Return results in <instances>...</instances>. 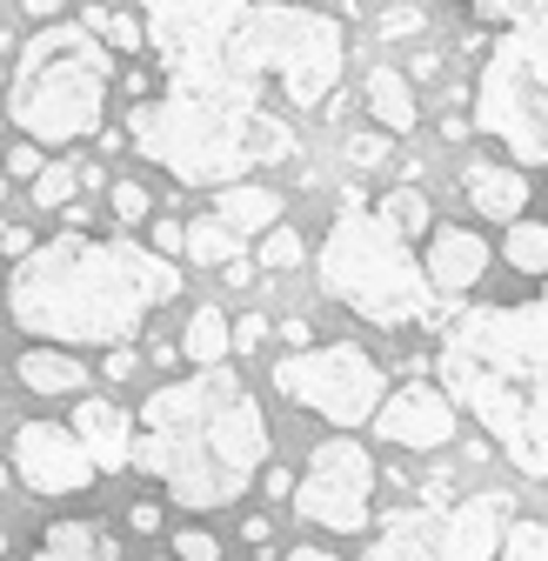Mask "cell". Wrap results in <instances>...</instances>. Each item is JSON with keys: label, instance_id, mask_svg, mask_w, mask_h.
Segmentation results:
<instances>
[{"label": "cell", "instance_id": "cell-1", "mask_svg": "<svg viewBox=\"0 0 548 561\" xmlns=\"http://www.w3.org/2000/svg\"><path fill=\"white\" fill-rule=\"evenodd\" d=\"M181 301V261L127 234H54L34 241L8 274V321L54 347H121L155 308Z\"/></svg>", "mask_w": 548, "mask_h": 561}, {"label": "cell", "instance_id": "cell-2", "mask_svg": "<svg viewBox=\"0 0 548 561\" xmlns=\"http://www.w3.org/2000/svg\"><path fill=\"white\" fill-rule=\"evenodd\" d=\"M127 461H141L174 508L215 515L248 495L261 461H274V435L235 368H194L141 401Z\"/></svg>", "mask_w": 548, "mask_h": 561}, {"label": "cell", "instance_id": "cell-3", "mask_svg": "<svg viewBox=\"0 0 548 561\" xmlns=\"http://www.w3.org/2000/svg\"><path fill=\"white\" fill-rule=\"evenodd\" d=\"M429 368L528 481H548V280L535 301H482L448 314Z\"/></svg>", "mask_w": 548, "mask_h": 561}, {"label": "cell", "instance_id": "cell-4", "mask_svg": "<svg viewBox=\"0 0 548 561\" xmlns=\"http://www.w3.org/2000/svg\"><path fill=\"white\" fill-rule=\"evenodd\" d=\"M107 94H114V54L101 47V34H88L81 21H47L34 27L27 47H14L0 121L21 127V140H34V148H75V140L101 134Z\"/></svg>", "mask_w": 548, "mask_h": 561}, {"label": "cell", "instance_id": "cell-5", "mask_svg": "<svg viewBox=\"0 0 548 561\" xmlns=\"http://www.w3.org/2000/svg\"><path fill=\"white\" fill-rule=\"evenodd\" d=\"M315 280L321 295L341 301L349 314H362L368 328H429L442 321V301L422 280L415 241H401L375 207H341L321 234L315 254Z\"/></svg>", "mask_w": 548, "mask_h": 561}, {"label": "cell", "instance_id": "cell-6", "mask_svg": "<svg viewBox=\"0 0 548 561\" xmlns=\"http://www.w3.org/2000/svg\"><path fill=\"white\" fill-rule=\"evenodd\" d=\"M221 47L274 94L282 114H315L321 101H334L341 67H349L341 21L308 8V0H248V14Z\"/></svg>", "mask_w": 548, "mask_h": 561}, {"label": "cell", "instance_id": "cell-7", "mask_svg": "<svg viewBox=\"0 0 548 561\" xmlns=\"http://www.w3.org/2000/svg\"><path fill=\"white\" fill-rule=\"evenodd\" d=\"M274 388L301 408H315L321 421H334L341 435H355L362 421H375V408L388 394V368L362 341H321V347H301V355L274 362Z\"/></svg>", "mask_w": 548, "mask_h": 561}, {"label": "cell", "instance_id": "cell-8", "mask_svg": "<svg viewBox=\"0 0 548 561\" xmlns=\"http://www.w3.org/2000/svg\"><path fill=\"white\" fill-rule=\"evenodd\" d=\"M468 127L482 140H495L502 154H515L509 168H522V174L548 168V88L502 47H482V81H475Z\"/></svg>", "mask_w": 548, "mask_h": 561}, {"label": "cell", "instance_id": "cell-9", "mask_svg": "<svg viewBox=\"0 0 548 561\" xmlns=\"http://www.w3.org/2000/svg\"><path fill=\"white\" fill-rule=\"evenodd\" d=\"M375 481H381V468H375V455H368L355 435H328V442L308 455V468H301V481H295L288 502H295V515H301L308 528L355 535V528H368Z\"/></svg>", "mask_w": 548, "mask_h": 561}, {"label": "cell", "instance_id": "cell-10", "mask_svg": "<svg viewBox=\"0 0 548 561\" xmlns=\"http://www.w3.org/2000/svg\"><path fill=\"white\" fill-rule=\"evenodd\" d=\"M248 14V0H141V34L155 54V75H181L221 54L235 21Z\"/></svg>", "mask_w": 548, "mask_h": 561}, {"label": "cell", "instance_id": "cell-11", "mask_svg": "<svg viewBox=\"0 0 548 561\" xmlns=\"http://www.w3.org/2000/svg\"><path fill=\"white\" fill-rule=\"evenodd\" d=\"M8 468L21 488H34V495L60 502V495H81L94 474V461L81 455V442L67 435V421H21L14 428V448H8Z\"/></svg>", "mask_w": 548, "mask_h": 561}, {"label": "cell", "instance_id": "cell-12", "mask_svg": "<svg viewBox=\"0 0 548 561\" xmlns=\"http://www.w3.org/2000/svg\"><path fill=\"white\" fill-rule=\"evenodd\" d=\"M461 428V408L435 388V381H401L381 394L375 408V435L388 448H408V455H429V448H448Z\"/></svg>", "mask_w": 548, "mask_h": 561}, {"label": "cell", "instance_id": "cell-13", "mask_svg": "<svg viewBox=\"0 0 548 561\" xmlns=\"http://www.w3.org/2000/svg\"><path fill=\"white\" fill-rule=\"evenodd\" d=\"M461 8L475 14V27L489 34V47L522 60L528 75L548 88V0H461Z\"/></svg>", "mask_w": 548, "mask_h": 561}, {"label": "cell", "instance_id": "cell-14", "mask_svg": "<svg viewBox=\"0 0 548 561\" xmlns=\"http://www.w3.org/2000/svg\"><path fill=\"white\" fill-rule=\"evenodd\" d=\"M422 261V280L435 288V301H461L475 280L489 274V241L475 234V228H455V221H442V228H429V248L415 254Z\"/></svg>", "mask_w": 548, "mask_h": 561}, {"label": "cell", "instance_id": "cell-15", "mask_svg": "<svg viewBox=\"0 0 548 561\" xmlns=\"http://www.w3.org/2000/svg\"><path fill=\"white\" fill-rule=\"evenodd\" d=\"M67 435L81 442L94 474H114V468H127V448H134V414L107 394H81V408L67 414Z\"/></svg>", "mask_w": 548, "mask_h": 561}, {"label": "cell", "instance_id": "cell-16", "mask_svg": "<svg viewBox=\"0 0 548 561\" xmlns=\"http://www.w3.org/2000/svg\"><path fill=\"white\" fill-rule=\"evenodd\" d=\"M461 194H468V207L482 221H522V207H528V194H535V181L522 174V168H509V161H489V154H475L468 168H461Z\"/></svg>", "mask_w": 548, "mask_h": 561}, {"label": "cell", "instance_id": "cell-17", "mask_svg": "<svg viewBox=\"0 0 548 561\" xmlns=\"http://www.w3.org/2000/svg\"><path fill=\"white\" fill-rule=\"evenodd\" d=\"M362 561H448V548H442V515H435V502L388 515V522H381V528L368 535Z\"/></svg>", "mask_w": 548, "mask_h": 561}, {"label": "cell", "instance_id": "cell-18", "mask_svg": "<svg viewBox=\"0 0 548 561\" xmlns=\"http://www.w3.org/2000/svg\"><path fill=\"white\" fill-rule=\"evenodd\" d=\"M215 221L228 228V234H267L274 221H282V194H274L267 181H228V187H215Z\"/></svg>", "mask_w": 548, "mask_h": 561}, {"label": "cell", "instance_id": "cell-19", "mask_svg": "<svg viewBox=\"0 0 548 561\" xmlns=\"http://www.w3.org/2000/svg\"><path fill=\"white\" fill-rule=\"evenodd\" d=\"M14 368H21V388H34V394H88V375H94L88 355L54 347V341H34Z\"/></svg>", "mask_w": 548, "mask_h": 561}, {"label": "cell", "instance_id": "cell-20", "mask_svg": "<svg viewBox=\"0 0 548 561\" xmlns=\"http://www.w3.org/2000/svg\"><path fill=\"white\" fill-rule=\"evenodd\" d=\"M362 101H368V114H375L381 134H415L422 127V101H415V88L401 81V67H368Z\"/></svg>", "mask_w": 548, "mask_h": 561}, {"label": "cell", "instance_id": "cell-21", "mask_svg": "<svg viewBox=\"0 0 548 561\" xmlns=\"http://www.w3.org/2000/svg\"><path fill=\"white\" fill-rule=\"evenodd\" d=\"M34 561H121V541L114 528L101 522H54L34 548Z\"/></svg>", "mask_w": 548, "mask_h": 561}, {"label": "cell", "instance_id": "cell-22", "mask_svg": "<svg viewBox=\"0 0 548 561\" xmlns=\"http://www.w3.org/2000/svg\"><path fill=\"white\" fill-rule=\"evenodd\" d=\"M181 355H187L194 368H221V362H228V314H221L215 301H201V308L187 314V328H181Z\"/></svg>", "mask_w": 548, "mask_h": 561}, {"label": "cell", "instance_id": "cell-23", "mask_svg": "<svg viewBox=\"0 0 548 561\" xmlns=\"http://www.w3.org/2000/svg\"><path fill=\"white\" fill-rule=\"evenodd\" d=\"M368 207H375V215H381V221H388L401 241H422V234L435 228V207H429V194H422V187H408V181H395V187H388L381 201H368Z\"/></svg>", "mask_w": 548, "mask_h": 561}, {"label": "cell", "instance_id": "cell-24", "mask_svg": "<svg viewBox=\"0 0 548 561\" xmlns=\"http://www.w3.org/2000/svg\"><path fill=\"white\" fill-rule=\"evenodd\" d=\"M241 248H248V241H241V234H228L215 215H194V221H181V254H187L194 267H228Z\"/></svg>", "mask_w": 548, "mask_h": 561}, {"label": "cell", "instance_id": "cell-25", "mask_svg": "<svg viewBox=\"0 0 548 561\" xmlns=\"http://www.w3.org/2000/svg\"><path fill=\"white\" fill-rule=\"evenodd\" d=\"M502 261H509L515 274L548 280V221H509V234H502Z\"/></svg>", "mask_w": 548, "mask_h": 561}, {"label": "cell", "instance_id": "cell-26", "mask_svg": "<svg viewBox=\"0 0 548 561\" xmlns=\"http://www.w3.org/2000/svg\"><path fill=\"white\" fill-rule=\"evenodd\" d=\"M27 187H34V207H47V215H60V207L81 194V174H75V161H47V168H41V174H34Z\"/></svg>", "mask_w": 548, "mask_h": 561}, {"label": "cell", "instance_id": "cell-27", "mask_svg": "<svg viewBox=\"0 0 548 561\" xmlns=\"http://www.w3.org/2000/svg\"><path fill=\"white\" fill-rule=\"evenodd\" d=\"M495 561H548V522H528V515H515V522L502 528V548H495Z\"/></svg>", "mask_w": 548, "mask_h": 561}, {"label": "cell", "instance_id": "cell-28", "mask_svg": "<svg viewBox=\"0 0 548 561\" xmlns=\"http://www.w3.org/2000/svg\"><path fill=\"white\" fill-rule=\"evenodd\" d=\"M254 261H261L267 274H288V267H301V261H308V248H301V234H295L288 221H274V228L261 234V254H254Z\"/></svg>", "mask_w": 548, "mask_h": 561}, {"label": "cell", "instance_id": "cell-29", "mask_svg": "<svg viewBox=\"0 0 548 561\" xmlns=\"http://www.w3.org/2000/svg\"><path fill=\"white\" fill-rule=\"evenodd\" d=\"M107 215H114L121 228H141V221L155 215V194H148L141 181H107Z\"/></svg>", "mask_w": 548, "mask_h": 561}, {"label": "cell", "instance_id": "cell-30", "mask_svg": "<svg viewBox=\"0 0 548 561\" xmlns=\"http://www.w3.org/2000/svg\"><path fill=\"white\" fill-rule=\"evenodd\" d=\"M101 47L141 60V54H148V34H141V21H134V14H107V21H101Z\"/></svg>", "mask_w": 548, "mask_h": 561}, {"label": "cell", "instance_id": "cell-31", "mask_svg": "<svg viewBox=\"0 0 548 561\" xmlns=\"http://www.w3.org/2000/svg\"><path fill=\"white\" fill-rule=\"evenodd\" d=\"M174 561H221L208 528H174Z\"/></svg>", "mask_w": 548, "mask_h": 561}, {"label": "cell", "instance_id": "cell-32", "mask_svg": "<svg viewBox=\"0 0 548 561\" xmlns=\"http://www.w3.org/2000/svg\"><path fill=\"white\" fill-rule=\"evenodd\" d=\"M401 34H422V8H415V0H395V8L381 14V41H401Z\"/></svg>", "mask_w": 548, "mask_h": 561}, {"label": "cell", "instance_id": "cell-33", "mask_svg": "<svg viewBox=\"0 0 548 561\" xmlns=\"http://www.w3.org/2000/svg\"><path fill=\"white\" fill-rule=\"evenodd\" d=\"M381 161H388V134H355V140H349V168L368 174V168H381Z\"/></svg>", "mask_w": 548, "mask_h": 561}, {"label": "cell", "instance_id": "cell-34", "mask_svg": "<svg viewBox=\"0 0 548 561\" xmlns=\"http://www.w3.org/2000/svg\"><path fill=\"white\" fill-rule=\"evenodd\" d=\"M261 341H267V321H261V314H241V321L228 328V355H254Z\"/></svg>", "mask_w": 548, "mask_h": 561}, {"label": "cell", "instance_id": "cell-35", "mask_svg": "<svg viewBox=\"0 0 548 561\" xmlns=\"http://www.w3.org/2000/svg\"><path fill=\"white\" fill-rule=\"evenodd\" d=\"M47 168V154L34 148V140H14V148H8V181H34Z\"/></svg>", "mask_w": 548, "mask_h": 561}, {"label": "cell", "instance_id": "cell-36", "mask_svg": "<svg viewBox=\"0 0 548 561\" xmlns=\"http://www.w3.org/2000/svg\"><path fill=\"white\" fill-rule=\"evenodd\" d=\"M101 375H107V381H134V375H141V355H134V341L107 347V362H101Z\"/></svg>", "mask_w": 548, "mask_h": 561}, {"label": "cell", "instance_id": "cell-37", "mask_svg": "<svg viewBox=\"0 0 548 561\" xmlns=\"http://www.w3.org/2000/svg\"><path fill=\"white\" fill-rule=\"evenodd\" d=\"M254 481H261V495H274V502H288V495H295V468H282V461H261Z\"/></svg>", "mask_w": 548, "mask_h": 561}, {"label": "cell", "instance_id": "cell-38", "mask_svg": "<svg viewBox=\"0 0 548 561\" xmlns=\"http://www.w3.org/2000/svg\"><path fill=\"white\" fill-rule=\"evenodd\" d=\"M34 248V228L27 221H8V228H0V254H8V261H21Z\"/></svg>", "mask_w": 548, "mask_h": 561}, {"label": "cell", "instance_id": "cell-39", "mask_svg": "<svg viewBox=\"0 0 548 561\" xmlns=\"http://www.w3.org/2000/svg\"><path fill=\"white\" fill-rule=\"evenodd\" d=\"M161 522H168L161 502H134V508H127V528H141V535H161Z\"/></svg>", "mask_w": 548, "mask_h": 561}, {"label": "cell", "instance_id": "cell-40", "mask_svg": "<svg viewBox=\"0 0 548 561\" xmlns=\"http://www.w3.org/2000/svg\"><path fill=\"white\" fill-rule=\"evenodd\" d=\"M121 88H127V101H148V94H155V67H141V60H134L127 75H121Z\"/></svg>", "mask_w": 548, "mask_h": 561}, {"label": "cell", "instance_id": "cell-41", "mask_svg": "<svg viewBox=\"0 0 548 561\" xmlns=\"http://www.w3.org/2000/svg\"><path fill=\"white\" fill-rule=\"evenodd\" d=\"M435 75H442V54H435V47H422L415 60H408V75H401V81L415 88V81H435Z\"/></svg>", "mask_w": 548, "mask_h": 561}, {"label": "cell", "instance_id": "cell-42", "mask_svg": "<svg viewBox=\"0 0 548 561\" xmlns=\"http://www.w3.org/2000/svg\"><path fill=\"white\" fill-rule=\"evenodd\" d=\"M148 248H155L161 261H174V254H181V221H155V241H148Z\"/></svg>", "mask_w": 548, "mask_h": 561}, {"label": "cell", "instance_id": "cell-43", "mask_svg": "<svg viewBox=\"0 0 548 561\" xmlns=\"http://www.w3.org/2000/svg\"><path fill=\"white\" fill-rule=\"evenodd\" d=\"M60 221H67V234H94V207H88V201H67Z\"/></svg>", "mask_w": 548, "mask_h": 561}, {"label": "cell", "instance_id": "cell-44", "mask_svg": "<svg viewBox=\"0 0 548 561\" xmlns=\"http://www.w3.org/2000/svg\"><path fill=\"white\" fill-rule=\"evenodd\" d=\"M282 341L295 347V355H301V347H315V328H308V314H288V321H282Z\"/></svg>", "mask_w": 548, "mask_h": 561}, {"label": "cell", "instance_id": "cell-45", "mask_svg": "<svg viewBox=\"0 0 548 561\" xmlns=\"http://www.w3.org/2000/svg\"><path fill=\"white\" fill-rule=\"evenodd\" d=\"M21 8H27V21H41V27H47V21H60L67 0H21Z\"/></svg>", "mask_w": 548, "mask_h": 561}, {"label": "cell", "instance_id": "cell-46", "mask_svg": "<svg viewBox=\"0 0 548 561\" xmlns=\"http://www.w3.org/2000/svg\"><path fill=\"white\" fill-rule=\"evenodd\" d=\"M468 134H475V127H468V114H461V107H448V114H442V140H468Z\"/></svg>", "mask_w": 548, "mask_h": 561}, {"label": "cell", "instance_id": "cell-47", "mask_svg": "<svg viewBox=\"0 0 548 561\" xmlns=\"http://www.w3.org/2000/svg\"><path fill=\"white\" fill-rule=\"evenodd\" d=\"M221 274H228V288H248V280H254V261H248V254H235Z\"/></svg>", "mask_w": 548, "mask_h": 561}, {"label": "cell", "instance_id": "cell-48", "mask_svg": "<svg viewBox=\"0 0 548 561\" xmlns=\"http://www.w3.org/2000/svg\"><path fill=\"white\" fill-rule=\"evenodd\" d=\"M241 535H248V548H267V535H274V522H267V515H248V528H241Z\"/></svg>", "mask_w": 548, "mask_h": 561}, {"label": "cell", "instance_id": "cell-49", "mask_svg": "<svg viewBox=\"0 0 548 561\" xmlns=\"http://www.w3.org/2000/svg\"><path fill=\"white\" fill-rule=\"evenodd\" d=\"M282 561H341V554H334V548H288Z\"/></svg>", "mask_w": 548, "mask_h": 561}, {"label": "cell", "instance_id": "cell-50", "mask_svg": "<svg viewBox=\"0 0 548 561\" xmlns=\"http://www.w3.org/2000/svg\"><path fill=\"white\" fill-rule=\"evenodd\" d=\"M8 488H14V468H8V461H0V495H8Z\"/></svg>", "mask_w": 548, "mask_h": 561}, {"label": "cell", "instance_id": "cell-51", "mask_svg": "<svg viewBox=\"0 0 548 561\" xmlns=\"http://www.w3.org/2000/svg\"><path fill=\"white\" fill-rule=\"evenodd\" d=\"M8 187H14V181H8V174H0V207H8Z\"/></svg>", "mask_w": 548, "mask_h": 561}, {"label": "cell", "instance_id": "cell-52", "mask_svg": "<svg viewBox=\"0 0 548 561\" xmlns=\"http://www.w3.org/2000/svg\"><path fill=\"white\" fill-rule=\"evenodd\" d=\"M0 548H8V528H0Z\"/></svg>", "mask_w": 548, "mask_h": 561}, {"label": "cell", "instance_id": "cell-53", "mask_svg": "<svg viewBox=\"0 0 548 561\" xmlns=\"http://www.w3.org/2000/svg\"><path fill=\"white\" fill-rule=\"evenodd\" d=\"M0 328H8V314H0Z\"/></svg>", "mask_w": 548, "mask_h": 561}, {"label": "cell", "instance_id": "cell-54", "mask_svg": "<svg viewBox=\"0 0 548 561\" xmlns=\"http://www.w3.org/2000/svg\"><path fill=\"white\" fill-rule=\"evenodd\" d=\"M161 561H174V554H161Z\"/></svg>", "mask_w": 548, "mask_h": 561}]
</instances>
